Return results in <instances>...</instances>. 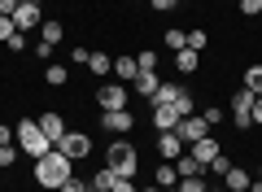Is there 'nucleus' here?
I'll return each instance as SVG.
<instances>
[{"label":"nucleus","mask_w":262,"mask_h":192,"mask_svg":"<svg viewBox=\"0 0 262 192\" xmlns=\"http://www.w3.org/2000/svg\"><path fill=\"white\" fill-rule=\"evenodd\" d=\"M70 175H75V162H70L61 148H53V153H44L35 162V183H39V188H48V192H57Z\"/></svg>","instance_id":"f257e3e1"},{"label":"nucleus","mask_w":262,"mask_h":192,"mask_svg":"<svg viewBox=\"0 0 262 192\" xmlns=\"http://www.w3.org/2000/svg\"><path fill=\"white\" fill-rule=\"evenodd\" d=\"M13 144H18L27 157H35V162H39L44 153H53V148H57L53 140H48L44 131H39V118H22L18 127H13Z\"/></svg>","instance_id":"f03ea898"},{"label":"nucleus","mask_w":262,"mask_h":192,"mask_svg":"<svg viewBox=\"0 0 262 192\" xmlns=\"http://www.w3.org/2000/svg\"><path fill=\"white\" fill-rule=\"evenodd\" d=\"M105 166H110L118 179H136V170H140V153H136L127 140H114V144L105 148Z\"/></svg>","instance_id":"7ed1b4c3"},{"label":"nucleus","mask_w":262,"mask_h":192,"mask_svg":"<svg viewBox=\"0 0 262 192\" xmlns=\"http://www.w3.org/2000/svg\"><path fill=\"white\" fill-rule=\"evenodd\" d=\"M127 83H101V88H96V105H101V114H110V110H127Z\"/></svg>","instance_id":"20e7f679"},{"label":"nucleus","mask_w":262,"mask_h":192,"mask_svg":"<svg viewBox=\"0 0 262 192\" xmlns=\"http://www.w3.org/2000/svg\"><path fill=\"white\" fill-rule=\"evenodd\" d=\"M57 148H61V153L70 157V162H83V157L92 153V136H88V131H66Z\"/></svg>","instance_id":"39448f33"},{"label":"nucleus","mask_w":262,"mask_h":192,"mask_svg":"<svg viewBox=\"0 0 262 192\" xmlns=\"http://www.w3.org/2000/svg\"><path fill=\"white\" fill-rule=\"evenodd\" d=\"M44 22V9H39V0H18V9H13V27L18 31H31Z\"/></svg>","instance_id":"423d86ee"},{"label":"nucleus","mask_w":262,"mask_h":192,"mask_svg":"<svg viewBox=\"0 0 262 192\" xmlns=\"http://www.w3.org/2000/svg\"><path fill=\"white\" fill-rule=\"evenodd\" d=\"M175 136L184 140V144H196V140H201V136H210V122L201 118V114H192V118H179Z\"/></svg>","instance_id":"0eeeda50"},{"label":"nucleus","mask_w":262,"mask_h":192,"mask_svg":"<svg viewBox=\"0 0 262 192\" xmlns=\"http://www.w3.org/2000/svg\"><path fill=\"white\" fill-rule=\"evenodd\" d=\"M232 118H236V127H253V92L249 88H241L232 96Z\"/></svg>","instance_id":"6e6552de"},{"label":"nucleus","mask_w":262,"mask_h":192,"mask_svg":"<svg viewBox=\"0 0 262 192\" xmlns=\"http://www.w3.org/2000/svg\"><path fill=\"white\" fill-rule=\"evenodd\" d=\"M158 153H162V162H179V157L188 153V144L175 136V131H162L158 136Z\"/></svg>","instance_id":"1a4fd4ad"},{"label":"nucleus","mask_w":262,"mask_h":192,"mask_svg":"<svg viewBox=\"0 0 262 192\" xmlns=\"http://www.w3.org/2000/svg\"><path fill=\"white\" fill-rule=\"evenodd\" d=\"M188 153H192V157H196V162H201V166H210V162H214L219 153H223V144H219L214 136H201V140H196V144H188Z\"/></svg>","instance_id":"9d476101"},{"label":"nucleus","mask_w":262,"mask_h":192,"mask_svg":"<svg viewBox=\"0 0 262 192\" xmlns=\"http://www.w3.org/2000/svg\"><path fill=\"white\" fill-rule=\"evenodd\" d=\"M39 131H44V136L53 140V144H61V136H66L70 127H66V118H61L57 110H48V114H39Z\"/></svg>","instance_id":"9b49d317"},{"label":"nucleus","mask_w":262,"mask_h":192,"mask_svg":"<svg viewBox=\"0 0 262 192\" xmlns=\"http://www.w3.org/2000/svg\"><path fill=\"white\" fill-rule=\"evenodd\" d=\"M101 127L105 131H131L136 127V114L131 110H110V114H101Z\"/></svg>","instance_id":"f8f14e48"},{"label":"nucleus","mask_w":262,"mask_h":192,"mask_svg":"<svg viewBox=\"0 0 262 192\" xmlns=\"http://www.w3.org/2000/svg\"><path fill=\"white\" fill-rule=\"evenodd\" d=\"M184 83H162V88L158 92H153V96H149V105H153V110H158V105H175L179 101V96H184Z\"/></svg>","instance_id":"ddd939ff"},{"label":"nucleus","mask_w":262,"mask_h":192,"mask_svg":"<svg viewBox=\"0 0 262 192\" xmlns=\"http://www.w3.org/2000/svg\"><path fill=\"white\" fill-rule=\"evenodd\" d=\"M158 88H162L158 70H140V74H136V83H131V92H136V96H144V101H149V96H153Z\"/></svg>","instance_id":"4468645a"},{"label":"nucleus","mask_w":262,"mask_h":192,"mask_svg":"<svg viewBox=\"0 0 262 192\" xmlns=\"http://www.w3.org/2000/svg\"><path fill=\"white\" fill-rule=\"evenodd\" d=\"M136 74H140V61L136 57H114V79L118 83H136Z\"/></svg>","instance_id":"2eb2a0df"},{"label":"nucleus","mask_w":262,"mask_h":192,"mask_svg":"<svg viewBox=\"0 0 262 192\" xmlns=\"http://www.w3.org/2000/svg\"><path fill=\"white\" fill-rule=\"evenodd\" d=\"M153 127H158V131H175V127H179L175 105H158V110H153Z\"/></svg>","instance_id":"dca6fc26"},{"label":"nucleus","mask_w":262,"mask_h":192,"mask_svg":"<svg viewBox=\"0 0 262 192\" xmlns=\"http://www.w3.org/2000/svg\"><path fill=\"white\" fill-rule=\"evenodd\" d=\"M175 70H179V74H196V70H201V53L179 48V53H175Z\"/></svg>","instance_id":"f3484780"},{"label":"nucleus","mask_w":262,"mask_h":192,"mask_svg":"<svg viewBox=\"0 0 262 192\" xmlns=\"http://www.w3.org/2000/svg\"><path fill=\"white\" fill-rule=\"evenodd\" d=\"M88 70H92L96 79H105V74H114V57H110V53H101V48H96V53L88 57Z\"/></svg>","instance_id":"a211bd4d"},{"label":"nucleus","mask_w":262,"mask_h":192,"mask_svg":"<svg viewBox=\"0 0 262 192\" xmlns=\"http://www.w3.org/2000/svg\"><path fill=\"white\" fill-rule=\"evenodd\" d=\"M223 183H227V192H245L253 179H249V170H245V166H232V170L223 175Z\"/></svg>","instance_id":"6ab92c4d"},{"label":"nucleus","mask_w":262,"mask_h":192,"mask_svg":"<svg viewBox=\"0 0 262 192\" xmlns=\"http://www.w3.org/2000/svg\"><path fill=\"white\" fill-rule=\"evenodd\" d=\"M153 183H158V188H175V183H179L175 162H162V166H158V175H153Z\"/></svg>","instance_id":"aec40b11"},{"label":"nucleus","mask_w":262,"mask_h":192,"mask_svg":"<svg viewBox=\"0 0 262 192\" xmlns=\"http://www.w3.org/2000/svg\"><path fill=\"white\" fill-rule=\"evenodd\" d=\"M175 170H179V179H188V175H206V166L196 162L192 153H184V157H179V162H175Z\"/></svg>","instance_id":"412c9836"},{"label":"nucleus","mask_w":262,"mask_h":192,"mask_svg":"<svg viewBox=\"0 0 262 192\" xmlns=\"http://www.w3.org/2000/svg\"><path fill=\"white\" fill-rule=\"evenodd\" d=\"M241 88H249L253 96H262V66H258V61H253L249 70H245V83H241Z\"/></svg>","instance_id":"4be33fe9"},{"label":"nucleus","mask_w":262,"mask_h":192,"mask_svg":"<svg viewBox=\"0 0 262 192\" xmlns=\"http://www.w3.org/2000/svg\"><path fill=\"white\" fill-rule=\"evenodd\" d=\"M44 79L53 83V88H66V83H70V70H66V66H57V61H53V66H48V70H44Z\"/></svg>","instance_id":"5701e85b"},{"label":"nucleus","mask_w":262,"mask_h":192,"mask_svg":"<svg viewBox=\"0 0 262 192\" xmlns=\"http://www.w3.org/2000/svg\"><path fill=\"white\" fill-rule=\"evenodd\" d=\"M39 39L44 44H57L61 39V22H39Z\"/></svg>","instance_id":"b1692460"},{"label":"nucleus","mask_w":262,"mask_h":192,"mask_svg":"<svg viewBox=\"0 0 262 192\" xmlns=\"http://www.w3.org/2000/svg\"><path fill=\"white\" fill-rule=\"evenodd\" d=\"M232 166H236V162H232V157H227V153H219V157H214V162H210V166H206V170H210V175H219V179H223V175H227V170H232Z\"/></svg>","instance_id":"393cba45"},{"label":"nucleus","mask_w":262,"mask_h":192,"mask_svg":"<svg viewBox=\"0 0 262 192\" xmlns=\"http://www.w3.org/2000/svg\"><path fill=\"white\" fill-rule=\"evenodd\" d=\"M206 44H210V35H206L201 27H196V31H188V48H192V53H206Z\"/></svg>","instance_id":"a878e982"},{"label":"nucleus","mask_w":262,"mask_h":192,"mask_svg":"<svg viewBox=\"0 0 262 192\" xmlns=\"http://www.w3.org/2000/svg\"><path fill=\"white\" fill-rule=\"evenodd\" d=\"M175 114H179V118H192V114H196V105H192V92H184V96L175 101Z\"/></svg>","instance_id":"bb28decb"},{"label":"nucleus","mask_w":262,"mask_h":192,"mask_svg":"<svg viewBox=\"0 0 262 192\" xmlns=\"http://www.w3.org/2000/svg\"><path fill=\"white\" fill-rule=\"evenodd\" d=\"M166 48H170V53L188 48V35H184V31H166Z\"/></svg>","instance_id":"cd10ccee"},{"label":"nucleus","mask_w":262,"mask_h":192,"mask_svg":"<svg viewBox=\"0 0 262 192\" xmlns=\"http://www.w3.org/2000/svg\"><path fill=\"white\" fill-rule=\"evenodd\" d=\"M18 153H22L18 144H0V166H13V162H18Z\"/></svg>","instance_id":"c85d7f7f"},{"label":"nucleus","mask_w":262,"mask_h":192,"mask_svg":"<svg viewBox=\"0 0 262 192\" xmlns=\"http://www.w3.org/2000/svg\"><path fill=\"white\" fill-rule=\"evenodd\" d=\"M5 48H9V53H22V48H27V31H13V35L5 39Z\"/></svg>","instance_id":"c756f323"},{"label":"nucleus","mask_w":262,"mask_h":192,"mask_svg":"<svg viewBox=\"0 0 262 192\" xmlns=\"http://www.w3.org/2000/svg\"><path fill=\"white\" fill-rule=\"evenodd\" d=\"M136 61H140V70H158V53H153V48H144Z\"/></svg>","instance_id":"7c9ffc66"},{"label":"nucleus","mask_w":262,"mask_h":192,"mask_svg":"<svg viewBox=\"0 0 262 192\" xmlns=\"http://www.w3.org/2000/svg\"><path fill=\"white\" fill-rule=\"evenodd\" d=\"M61 192H88V179H79V175H70V179L61 183Z\"/></svg>","instance_id":"2f4dec72"},{"label":"nucleus","mask_w":262,"mask_h":192,"mask_svg":"<svg viewBox=\"0 0 262 192\" xmlns=\"http://www.w3.org/2000/svg\"><path fill=\"white\" fill-rule=\"evenodd\" d=\"M241 13H245V18H258V13H262V0H241Z\"/></svg>","instance_id":"473e14b6"},{"label":"nucleus","mask_w":262,"mask_h":192,"mask_svg":"<svg viewBox=\"0 0 262 192\" xmlns=\"http://www.w3.org/2000/svg\"><path fill=\"white\" fill-rule=\"evenodd\" d=\"M201 118H206V122H210V127H219V122H223V118H227V114H223V110H219V105H210V110H206V114H201Z\"/></svg>","instance_id":"72a5a7b5"},{"label":"nucleus","mask_w":262,"mask_h":192,"mask_svg":"<svg viewBox=\"0 0 262 192\" xmlns=\"http://www.w3.org/2000/svg\"><path fill=\"white\" fill-rule=\"evenodd\" d=\"M13 31H18V27H13V18H0V44H5V39H9Z\"/></svg>","instance_id":"f704fd0d"},{"label":"nucleus","mask_w":262,"mask_h":192,"mask_svg":"<svg viewBox=\"0 0 262 192\" xmlns=\"http://www.w3.org/2000/svg\"><path fill=\"white\" fill-rule=\"evenodd\" d=\"M110 192H140V188H136V179H118Z\"/></svg>","instance_id":"c9c22d12"},{"label":"nucleus","mask_w":262,"mask_h":192,"mask_svg":"<svg viewBox=\"0 0 262 192\" xmlns=\"http://www.w3.org/2000/svg\"><path fill=\"white\" fill-rule=\"evenodd\" d=\"M35 57H39V61H48V57H53V44H44V39H39V44H35Z\"/></svg>","instance_id":"e433bc0d"},{"label":"nucleus","mask_w":262,"mask_h":192,"mask_svg":"<svg viewBox=\"0 0 262 192\" xmlns=\"http://www.w3.org/2000/svg\"><path fill=\"white\" fill-rule=\"evenodd\" d=\"M13 9H18V0H0V18H13Z\"/></svg>","instance_id":"4c0bfd02"},{"label":"nucleus","mask_w":262,"mask_h":192,"mask_svg":"<svg viewBox=\"0 0 262 192\" xmlns=\"http://www.w3.org/2000/svg\"><path fill=\"white\" fill-rule=\"evenodd\" d=\"M149 5H153V9H158V13H166V9H175L179 0H149Z\"/></svg>","instance_id":"58836bf2"},{"label":"nucleus","mask_w":262,"mask_h":192,"mask_svg":"<svg viewBox=\"0 0 262 192\" xmlns=\"http://www.w3.org/2000/svg\"><path fill=\"white\" fill-rule=\"evenodd\" d=\"M253 127H262V96H253Z\"/></svg>","instance_id":"ea45409f"},{"label":"nucleus","mask_w":262,"mask_h":192,"mask_svg":"<svg viewBox=\"0 0 262 192\" xmlns=\"http://www.w3.org/2000/svg\"><path fill=\"white\" fill-rule=\"evenodd\" d=\"M0 144H13V127H5V122H0Z\"/></svg>","instance_id":"a19ab883"},{"label":"nucleus","mask_w":262,"mask_h":192,"mask_svg":"<svg viewBox=\"0 0 262 192\" xmlns=\"http://www.w3.org/2000/svg\"><path fill=\"white\" fill-rule=\"evenodd\" d=\"M144 192H162V188H158V183H153V188H144Z\"/></svg>","instance_id":"79ce46f5"},{"label":"nucleus","mask_w":262,"mask_h":192,"mask_svg":"<svg viewBox=\"0 0 262 192\" xmlns=\"http://www.w3.org/2000/svg\"><path fill=\"white\" fill-rule=\"evenodd\" d=\"M258 179H262V166H258Z\"/></svg>","instance_id":"37998d69"},{"label":"nucleus","mask_w":262,"mask_h":192,"mask_svg":"<svg viewBox=\"0 0 262 192\" xmlns=\"http://www.w3.org/2000/svg\"><path fill=\"white\" fill-rule=\"evenodd\" d=\"M245 192H249V188H245Z\"/></svg>","instance_id":"c03bdc74"},{"label":"nucleus","mask_w":262,"mask_h":192,"mask_svg":"<svg viewBox=\"0 0 262 192\" xmlns=\"http://www.w3.org/2000/svg\"><path fill=\"white\" fill-rule=\"evenodd\" d=\"M57 192H61V188H57Z\"/></svg>","instance_id":"a18cd8bd"}]
</instances>
